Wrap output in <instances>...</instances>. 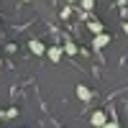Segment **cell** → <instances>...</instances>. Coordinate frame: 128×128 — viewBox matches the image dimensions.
<instances>
[{
	"label": "cell",
	"mask_w": 128,
	"mask_h": 128,
	"mask_svg": "<svg viewBox=\"0 0 128 128\" xmlns=\"http://www.w3.org/2000/svg\"><path fill=\"white\" fill-rule=\"evenodd\" d=\"M105 123H108V120H105V113H100V110H98V113L92 115V126H100V128H102Z\"/></svg>",
	"instance_id": "obj_2"
},
{
	"label": "cell",
	"mask_w": 128,
	"mask_h": 128,
	"mask_svg": "<svg viewBox=\"0 0 128 128\" xmlns=\"http://www.w3.org/2000/svg\"><path fill=\"white\" fill-rule=\"evenodd\" d=\"M102 128H118V126H115V123H105Z\"/></svg>",
	"instance_id": "obj_9"
},
{
	"label": "cell",
	"mask_w": 128,
	"mask_h": 128,
	"mask_svg": "<svg viewBox=\"0 0 128 128\" xmlns=\"http://www.w3.org/2000/svg\"><path fill=\"white\" fill-rule=\"evenodd\" d=\"M90 31H95V34H102V23H98V20H92V23H90Z\"/></svg>",
	"instance_id": "obj_6"
},
{
	"label": "cell",
	"mask_w": 128,
	"mask_h": 128,
	"mask_svg": "<svg viewBox=\"0 0 128 128\" xmlns=\"http://www.w3.org/2000/svg\"><path fill=\"white\" fill-rule=\"evenodd\" d=\"M92 3H95V0H82V5H84V8H87V10L92 8Z\"/></svg>",
	"instance_id": "obj_8"
},
{
	"label": "cell",
	"mask_w": 128,
	"mask_h": 128,
	"mask_svg": "<svg viewBox=\"0 0 128 128\" xmlns=\"http://www.w3.org/2000/svg\"><path fill=\"white\" fill-rule=\"evenodd\" d=\"M77 95H80L82 100H90V98H92V92H90L87 87H84V84H80V87H77Z\"/></svg>",
	"instance_id": "obj_4"
},
{
	"label": "cell",
	"mask_w": 128,
	"mask_h": 128,
	"mask_svg": "<svg viewBox=\"0 0 128 128\" xmlns=\"http://www.w3.org/2000/svg\"><path fill=\"white\" fill-rule=\"evenodd\" d=\"M123 31H126V34H128V23H126V26H123Z\"/></svg>",
	"instance_id": "obj_10"
},
{
	"label": "cell",
	"mask_w": 128,
	"mask_h": 128,
	"mask_svg": "<svg viewBox=\"0 0 128 128\" xmlns=\"http://www.w3.org/2000/svg\"><path fill=\"white\" fill-rule=\"evenodd\" d=\"M108 44H110V36L108 34H98V36H95V46H98V49L108 46Z\"/></svg>",
	"instance_id": "obj_1"
},
{
	"label": "cell",
	"mask_w": 128,
	"mask_h": 128,
	"mask_svg": "<svg viewBox=\"0 0 128 128\" xmlns=\"http://www.w3.org/2000/svg\"><path fill=\"white\" fill-rule=\"evenodd\" d=\"M64 51H67V54H77V46H74L72 41H67V46H64Z\"/></svg>",
	"instance_id": "obj_7"
},
{
	"label": "cell",
	"mask_w": 128,
	"mask_h": 128,
	"mask_svg": "<svg viewBox=\"0 0 128 128\" xmlns=\"http://www.w3.org/2000/svg\"><path fill=\"white\" fill-rule=\"evenodd\" d=\"M31 51H34V54H44V44H41V41H31Z\"/></svg>",
	"instance_id": "obj_5"
},
{
	"label": "cell",
	"mask_w": 128,
	"mask_h": 128,
	"mask_svg": "<svg viewBox=\"0 0 128 128\" xmlns=\"http://www.w3.org/2000/svg\"><path fill=\"white\" fill-rule=\"evenodd\" d=\"M46 54H49V59H51V62H59V56H62V49H59V46H51V49L46 51Z\"/></svg>",
	"instance_id": "obj_3"
}]
</instances>
